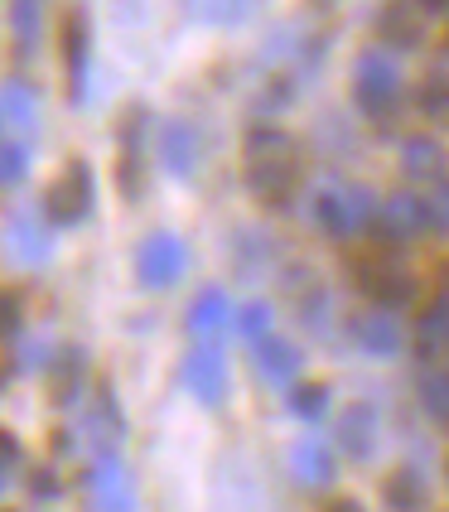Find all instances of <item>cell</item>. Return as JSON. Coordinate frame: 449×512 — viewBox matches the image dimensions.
<instances>
[{
	"label": "cell",
	"mask_w": 449,
	"mask_h": 512,
	"mask_svg": "<svg viewBox=\"0 0 449 512\" xmlns=\"http://www.w3.org/2000/svg\"><path fill=\"white\" fill-rule=\"evenodd\" d=\"M377 435H382V426H377V411H372L367 401H353L334 426L338 450H343L348 459H372L377 455Z\"/></svg>",
	"instance_id": "obj_18"
},
{
	"label": "cell",
	"mask_w": 449,
	"mask_h": 512,
	"mask_svg": "<svg viewBox=\"0 0 449 512\" xmlns=\"http://www.w3.org/2000/svg\"><path fill=\"white\" fill-rule=\"evenodd\" d=\"M242 174L261 203H285L300 179V150L276 126H256L242 145Z\"/></svg>",
	"instance_id": "obj_1"
},
{
	"label": "cell",
	"mask_w": 449,
	"mask_h": 512,
	"mask_svg": "<svg viewBox=\"0 0 449 512\" xmlns=\"http://www.w3.org/2000/svg\"><path fill=\"white\" fill-rule=\"evenodd\" d=\"M309 218L314 228L329 232V237H358L363 228H372L377 218V199L367 194L363 184H343V179H329L309 194Z\"/></svg>",
	"instance_id": "obj_2"
},
{
	"label": "cell",
	"mask_w": 449,
	"mask_h": 512,
	"mask_svg": "<svg viewBox=\"0 0 449 512\" xmlns=\"http://www.w3.org/2000/svg\"><path fill=\"white\" fill-rule=\"evenodd\" d=\"M20 329H25V305H20V295H15V290H0V343L20 339Z\"/></svg>",
	"instance_id": "obj_34"
},
{
	"label": "cell",
	"mask_w": 449,
	"mask_h": 512,
	"mask_svg": "<svg viewBox=\"0 0 449 512\" xmlns=\"http://www.w3.org/2000/svg\"><path fill=\"white\" fill-rule=\"evenodd\" d=\"M445 474H449V469H445Z\"/></svg>",
	"instance_id": "obj_40"
},
{
	"label": "cell",
	"mask_w": 449,
	"mask_h": 512,
	"mask_svg": "<svg viewBox=\"0 0 449 512\" xmlns=\"http://www.w3.org/2000/svg\"><path fill=\"white\" fill-rule=\"evenodd\" d=\"M300 314H305L309 329H319V334H324V329H329V295H324V290H309L305 305H300Z\"/></svg>",
	"instance_id": "obj_36"
},
{
	"label": "cell",
	"mask_w": 449,
	"mask_h": 512,
	"mask_svg": "<svg viewBox=\"0 0 449 512\" xmlns=\"http://www.w3.org/2000/svg\"><path fill=\"white\" fill-rule=\"evenodd\" d=\"M237 324V305L227 300V290L218 285H203L194 300H189V314H184V329L194 343H223Z\"/></svg>",
	"instance_id": "obj_11"
},
{
	"label": "cell",
	"mask_w": 449,
	"mask_h": 512,
	"mask_svg": "<svg viewBox=\"0 0 449 512\" xmlns=\"http://www.w3.org/2000/svg\"><path fill=\"white\" fill-rule=\"evenodd\" d=\"M261 0H184V10H189V20H198V25L208 29H232L242 25L247 15H252Z\"/></svg>",
	"instance_id": "obj_27"
},
{
	"label": "cell",
	"mask_w": 449,
	"mask_h": 512,
	"mask_svg": "<svg viewBox=\"0 0 449 512\" xmlns=\"http://www.w3.org/2000/svg\"><path fill=\"white\" fill-rule=\"evenodd\" d=\"M20 440H15V435H5V430H0V498H5V488L15 484V469H20Z\"/></svg>",
	"instance_id": "obj_35"
},
{
	"label": "cell",
	"mask_w": 449,
	"mask_h": 512,
	"mask_svg": "<svg viewBox=\"0 0 449 512\" xmlns=\"http://www.w3.org/2000/svg\"><path fill=\"white\" fill-rule=\"evenodd\" d=\"M353 102L372 121L396 112V102H401V63H396L392 49H363L358 54V63H353Z\"/></svg>",
	"instance_id": "obj_3"
},
{
	"label": "cell",
	"mask_w": 449,
	"mask_h": 512,
	"mask_svg": "<svg viewBox=\"0 0 449 512\" xmlns=\"http://www.w3.org/2000/svg\"><path fill=\"white\" fill-rule=\"evenodd\" d=\"M44 0H5V15H10V34H15V49L34 54V44L44 39Z\"/></svg>",
	"instance_id": "obj_26"
},
{
	"label": "cell",
	"mask_w": 449,
	"mask_h": 512,
	"mask_svg": "<svg viewBox=\"0 0 449 512\" xmlns=\"http://www.w3.org/2000/svg\"><path fill=\"white\" fill-rule=\"evenodd\" d=\"M237 339L247 343V348H256L261 339H271L276 334V310L266 305V300H247V305H237Z\"/></svg>",
	"instance_id": "obj_29"
},
{
	"label": "cell",
	"mask_w": 449,
	"mask_h": 512,
	"mask_svg": "<svg viewBox=\"0 0 449 512\" xmlns=\"http://www.w3.org/2000/svg\"><path fill=\"white\" fill-rule=\"evenodd\" d=\"M382 39L392 44V54H406V49H416L425 39V20H421V5H411V0H392L387 10H382Z\"/></svg>",
	"instance_id": "obj_22"
},
{
	"label": "cell",
	"mask_w": 449,
	"mask_h": 512,
	"mask_svg": "<svg viewBox=\"0 0 449 512\" xmlns=\"http://www.w3.org/2000/svg\"><path fill=\"white\" fill-rule=\"evenodd\" d=\"M87 58H92V29H87L83 10H73L63 20V73H68V102L73 107H83L87 97V68H92Z\"/></svg>",
	"instance_id": "obj_14"
},
{
	"label": "cell",
	"mask_w": 449,
	"mask_h": 512,
	"mask_svg": "<svg viewBox=\"0 0 449 512\" xmlns=\"http://www.w3.org/2000/svg\"><path fill=\"white\" fill-rule=\"evenodd\" d=\"M416 397L435 426H449V368H425L416 382Z\"/></svg>",
	"instance_id": "obj_28"
},
{
	"label": "cell",
	"mask_w": 449,
	"mask_h": 512,
	"mask_svg": "<svg viewBox=\"0 0 449 512\" xmlns=\"http://www.w3.org/2000/svg\"><path fill=\"white\" fill-rule=\"evenodd\" d=\"M29 179V145L20 136H0V189H15Z\"/></svg>",
	"instance_id": "obj_31"
},
{
	"label": "cell",
	"mask_w": 449,
	"mask_h": 512,
	"mask_svg": "<svg viewBox=\"0 0 449 512\" xmlns=\"http://www.w3.org/2000/svg\"><path fill=\"white\" fill-rule=\"evenodd\" d=\"M39 112H44V102H39V87L34 83H25V78H5L0 83V126L10 136L39 131Z\"/></svg>",
	"instance_id": "obj_16"
},
{
	"label": "cell",
	"mask_w": 449,
	"mask_h": 512,
	"mask_svg": "<svg viewBox=\"0 0 449 512\" xmlns=\"http://www.w3.org/2000/svg\"><path fill=\"white\" fill-rule=\"evenodd\" d=\"M49 392H54V406H78L83 401V382H87V353L83 348H63L54 363H49Z\"/></svg>",
	"instance_id": "obj_21"
},
{
	"label": "cell",
	"mask_w": 449,
	"mask_h": 512,
	"mask_svg": "<svg viewBox=\"0 0 449 512\" xmlns=\"http://www.w3.org/2000/svg\"><path fill=\"white\" fill-rule=\"evenodd\" d=\"M92 203H97V179H92V170H87V160H68L63 174L49 184V194H44V203H39V213H44L54 228H78V223H87Z\"/></svg>",
	"instance_id": "obj_5"
},
{
	"label": "cell",
	"mask_w": 449,
	"mask_h": 512,
	"mask_svg": "<svg viewBox=\"0 0 449 512\" xmlns=\"http://www.w3.org/2000/svg\"><path fill=\"white\" fill-rule=\"evenodd\" d=\"M179 382L184 392L203 406H223L227 401V358L218 343H189L184 363H179Z\"/></svg>",
	"instance_id": "obj_7"
},
{
	"label": "cell",
	"mask_w": 449,
	"mask_h": 512,
	"mask_svg": "<svg viewBox=\"0 0 449 512\" xmlns=\"http://www.w3.org/2000/svg\"><path fill=\"white\" fill-rule=\"evenodd\" d=\"M184 271H189L184 237L169 228L145 232L141 247H136V281H141L145 290H174V285L184 281Z\"/></svg>",
	"instance_id": "obj_6"
},
{
	"label": "cell",
	"mask_w": 449,
	"mask_h": 512,
	"mask_svg": "<svg viewBox=\"0 0 449 512\" xmlns=\"http://www.w3.org/2000/svg\"><path fill=\"white\" fill-rule=\"evenodd\" d=\"M58 493H63V488H58L54 469H34V474H29V498H34V503H54Z\"/></svg>",
	"instance_id": "obj_37"
},
{
	"label": "cell",
	"mask_w": 449,
	"mask_h": 512,
	"mask_svg": "<svg viewBox=\"0 0 449 512\" xmlns=\"http://www.w3.org/2000/svg\"><path fill=\"white\" fill-rule=\"evenodd\" d=\"M83 440H87V455L102 459V455H121V440H126V416L116 406L112 387H97L92 401L83 406Z\"/></svg>",
	"instance_id": "obj_10"
},
{
	"label": "cell",
	"mask_w": 449,
	"mask_h": 512,
	"mask_svg": "<svg viewBox=\"0 0 449 512\" xmlns=\"http://www.w3.org/2000/svg\"><path fill=\"white\" fill-rule=\"evenodd\" d=\"M416 353L425 368H445L449 363V295L430 300L416 319Z\"/></svg>",
	"instance_id": "obj_20"
},
{
	"label": "cell",
	"mask_w": 449,
	"mask_h": 512,
	"mask_svg": "<svg viewBox=\"0 0 449 512\" xmlns=\"http://www.w3.org/2000/svg\"><path fill=\"white\" fill-rule=\"evenodd\" d=\"M421 112L425 116H449V73H430L421 83Z\"/></svg>",
	"instance_id": "obj_33"
},
{
	"label": "cell",
	"mask_w": 449,
	"mask_h": 512,
	"mask_svg": "<svg viewBox=\"0 0 449 512\" xmlns=\"http://www.w3.org/2000/svg\"><path fill=\"white\" fill-rule=\"evenodd\" d=\"M382 503H387L392 512H425L430 488H425V479L406 464V469H392V474H387V484H382Z\"/></svg>",
	"instance_id": "obj_25"
},
{
	"label": "cell",
	"mask_w": 449,
	"mask_h": 512,
	"mask_svg": "<svg viewBox=\"0 0 449 512\" xmlns=\"http://www.w3.org/2000/svg\"><path fill=\"white\" fill-rule=\"evenodd\" d=\"M358 285H363V295H372L387 310L406 305L416 295V276L401 266V256H367L363 266H358Z\"/></svg>",
	"instance_id": "obj_12"
},
{
	"label": "cell",
	"mask_w": 449,
	"mask_h": 512,
	"mask_svg": "<svg viewBox=\"0 0 449 512\" xmlns=\"http://www.w3.org/2000/svg\"><path fill=\"white\" fill-rule=\"evenodd\" d=\"M324 512H363V503H358V498H334Z\"/></svg>",
	"instance_id": "obj_38"
},
{
	"label": "cell",
	"mask_w": 449,
	"mask_h": 512,
	"mask_svg": "<svg viewBox=\"0 0 449 512\" xmlns=\"http://www.w3.org/2000/svg\"><path fill=\"white\" fill-rule=\"evenodd\" d=\"M285 406H290L300 421H324V411H329V387H324V382H295V387L285 392Z\"/></svg>",
	"instance_id": "obj_30"
},
{
	"label": "cell",
	"mask_w": 449,
	"mask_h": 512,
	"mask_svg": "<svg viewBox=\"0 0 449 512\" xmlns=\"http://www.w3.org/2000/svg\"><path fill=\"white\" fill-rule=\"evenodd\" d=\"M425 213H430V232L449 237V174L430 184V194H425Z\"/></svg>",
	"instance_id": "obj_32"
},
{
	"label": "cell",
	"mask_w": 449,
	"mask_h": 512,
	"mask_svg": "<svg viewBox=\"0 0 449 512\" xmlns=\"http://www.w3.org/2000/svg\"><path fill=\"white\" fill-rule=\"evenodd\" d=\"M256 353V368H261V377L271 382V387H295L300 382V372H305V353H300V343H290L285 334H271V339H261L252 348Z\"/></svg>",
	"instance_id": "obj_17"
},
{
	"label": "cell",
	"mask_w": 449,
	"mask_h": 512,
	"mask_svg": "<svg viewBox=\"0 0 449 512\" xmlns=\"http://www.w3.org/2000/svg\"><path fill=\"white\" fill-rule=\"evenodd\" d=\"M155 160H160L174 179L198 174V165H203V136H198L194 121H184V116L160 121V126H155Z\"/></svg>",
	"instance_id": "obj_9"
},
{
	"label": "cell",
	"mask_w": 449,
	"mask_h": 512,
	"mask_svg": "<svg viewBox=\"0 0 449 512\" xmlns=\"http://www.w3.org/2000/svg\"><path fill=\"white\" fill-rule=\"evenodd\" d=\"M87 498H92V512H141V493H136V479L121 464V455L92 459Z\"/></svg>",
	"instance_id": "obj_8"
},
{
	"label": "cell",
	"mask_w": 449,
	"mask_h": 512,
	"mask_svg": "<svg viewBox=\"0 0 449 512\" xmlns=\"http://www.w3.org/2000/svg\"><path fill=\"white\" fill-rule=\"evenodd\" d=\"M401 174H406V179H421V184L445 179V174H449L445 145L430 141V136H411V141L401 145Z\"/></svg>",
	"instance_id": "obj_23"
},
{
	"label": "cell",
	"mask_w": 449,
	"mask_h": 512,
	"mask_svg": "<svg viewBox=\"0 0 449 512\" xmlns=\"http://www.w3.org/2000/svg\"><path fill=\"white\" fill-rule=\"evenodd\" d=\"M0 136H5V126H0Z\"/></svg>",
	"instance_id": "obj_39"
},
{
	"label": "cell",
	"mask_w": 449,
	"mask_h": 512,
	"mask_svg": "<svg viewBox=\"0 0 449 512\" xmlns=\"http://www.w3.org/2000/svg\"><path fill=\"white\" fill-rule=\"evenodd\" d=\"M150 150H155V121H150L145 107H131L121 116V126H116V189H121V199L136 203L145 194Z\"/></svg>",
	"instance_id": "obj_4"
},
{
	"label": "cell",
	"mask_w": 449,
	"mask_h": 512,
	"mask_svg": "<svg viewBox=\"0 0 449 512\" xmlns=\"http://www.w3.org/2000/svg\"><path fill=\"white\" fill-rule=\"evenodd\" d=\"M372 228H377V237H387V242H411V237H421V232H430L425 199L421 194H392V199H382L377 203Z\"/></svg>",
	"instance_id": "obj_13"
},
{
	"label": "cell",
	"mask_w": 449,
	"mask_h": 512,
	"mask_svg": "<svg viewBox=\"0 0 449 512\" xmlns=\"http://www.w3.org/2000/svg\"><path fill=\"white\" fill-rule=\"evenodd\" d=\"M290 474H295L305 488H329L334 484V474H338L334 450H329V445H319V440H300V445H290Z\"/></svg>",
	"instance_id": "obj_24"
},
{
	"label": "cell",
	"mask_w": 449,
	"mask_h": 512,
	"mask_svg": "<svg viewBox=\"0 0 449 512\" xmlns=\"http://www.w3.org/2000/svg\"><path fill=\"white\" fill-rule=\"evenodd\" d=\"M353 343L363 353H372V358H392V353H401V343H406V329H401L396 310L372 305V310L353 314Z\"/></svg>",
	"instance_id": "obj_15"
},
{
	"label": "cell",
	"mask_w": 449,
	"mask_h": 512,
	"mask_svg": "<svg viewBox=\"0 0 449 512\" xmlns=\"http://www.w3.org/2000/svg\"><path fill=\"white\" fill-rule=\"evenodd\" d=\"M49 218L44 213H15L10 218V228H5V242H10V252L20 266H44L49 252H54V242H49Z\"/></svg>",
	"instance_id": "obj_19"
}]
</instances>
